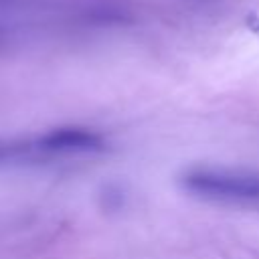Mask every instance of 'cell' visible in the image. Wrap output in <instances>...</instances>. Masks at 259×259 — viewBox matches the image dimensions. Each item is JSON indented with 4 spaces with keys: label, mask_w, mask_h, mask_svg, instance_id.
I'll return each instance as SVG.
<instances>
[{
    "label": "cell",
    "mask_w": 259,
    "mask_h": 259,
    "mask_svg": "<svg viewBox=\"0 0 259 259\" xmlns=\"http://www.w3.org/2000/svg\"><path fill=\"white\" fill-rule=\"evenodd\" d=\"M107 150L101 132L87 125H61L30 136L0 138V170L53 166L83 160Z\"/></svg>",
    "instance_id": "obj_1"
},
{
    "label": "cell",
    "mask_w": 259,
    "mask_h": 259,
    "mask_svg": "<svg viewBox=\"0 0 259 259\" xmlns=\"http://www.w3.org/2000/svg\"><path fill=\"white\" fill-rule=\"evenodd\" d=\"M182 192L208 204L259 208V170L196 164L178 176Z\"/></svg>",
    "instance_id": "obj_2"
}]
</instances>
